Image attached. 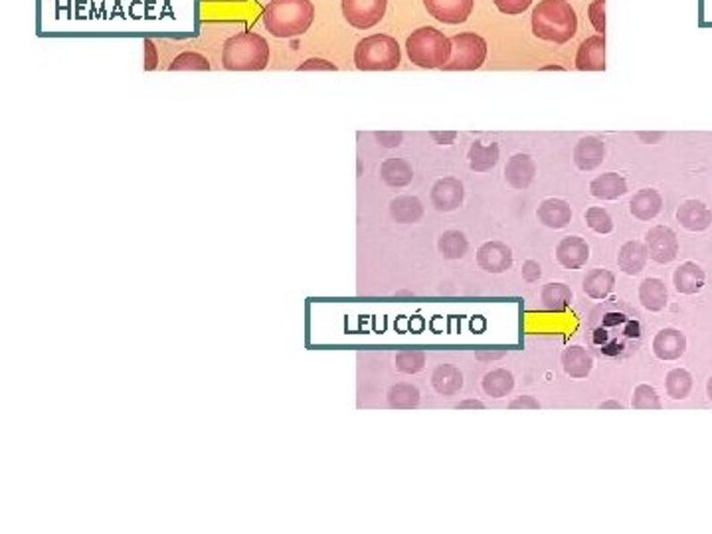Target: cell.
Segmentation results:
<instances>
[{
	"instance_id": "6da1fadb",
	"label": "cell",
	"mask_w": 712,
	"mask_h": 534,
	"mask_svg": "<svg viewBox=\"0 0 712 534\" xmlns=\"http://www.w3.org/2000/svg\"><path fill=\"white\" fill-rule=\"evenodd\" d=\"M586 339L602 359H625L640 349L641 321L625 303L602 301L588 317Z\"/></svg>"
},
{
	"instance_id": "7a4b0ae2",
	"label": "cell",
	"mask_w": 712,
	"mask_h": 534,
	"mask_svg": "<svg viewBox=\"0 0 712 534\" xmlns=\"http://www.w3.org/2000/svg\"><path fill=\"white\" fill-rule=\"evenodd\" d=\"M264 26L275 38L303 36L315 21L311 0H269L264 8Z\"/></svg>"
},
{
	"instance_id": "3957f363",
	"label": "cell",
	"mask_w": 712,
	"mask_h": 534,
	"mask_svg": "<svg viewBox=\"0 0 712 534\" xmlns=\"http://www.w3.org/2000/svg\"><path fill=\"white\" fill-rule=\"evenodd\" d=\"M532 32L537 38L566 44L578 32V18L568 0H540L532 11Z\"/></svg>"
},
{
	"instance_id": "277c9868",
	"label": "cell",
	"mask_w": 712,
	"mask_h": 534,
	"mask_svg": "<svg viewBox=\"0 0 712 534\" xmlns=\"http://www.w3.org/2000/svg\"><path fill=\"white\" fill-rule=\"evenodd\" d=\"M269 64V44L258 32H242L224 42L222 65L230 72H261Z\"/></svg>"
},
{
	"instance_id": "5b68a950",
	"label": "cell",
	"mask_w": 712,
	"mask_h": 534,
	"mask_svg": "<svg viewBox=\"0 0 712 534\" xmlns=\"http://www.w3.org/2000/svg\"><path fill=\"white\" fill-rule=\"evenodd\" d=\"M406 52L410 62L418 68H444L452 60V38L434 26H421L408 36Z\"/></svg>"
},
{
	"instance_id": "8992f818",
	"label": "cell",
	"mask_w": 712,
	"mask_h": 534,
	"mask_svg": "<svg viewBox=\"0 0 712 534\" xmlns=\"http://www.w3.org/2000/svg\"><path fill=\"white\" fill-rule=\"evenodd\" d=\"M400 62V46L388 34L367 36L354 48V65L362 72H390L396 70Z\"/></svg>"
},
{
	"instance_id": "52a82bcc",
	"label": "cell",
	"mask_w": 712,
	"mask_h": 534,
	"mask_svg": "<svg viewBox=\"0 0 712 534\" xmlns=\"http://www.w3.org/2000/svg\"><path fill=\"white\" fill-rule=\"evenodd\" d=\"M487 60V42L475 32H459L452 36V60L442 70L471 72L479 70Z\"/></svg>"
},
{
	"instance_id": "ba28073f",
	"label": "cell",
	"mask_w": 712,
	"mask_h": 534,
	"mask_svg": "<svg viewBox=\"0 0 712 534\" xmlns=\"http://www.w3.org/2000/svg\"><path fill=\"white\" fill-rule=\"evenodd\" d=\"M388 0H343V16L352 28L369 30L386 14Z\"/></svg>"
},
{
	"instance_id": "9c48e42d",
	"label": "cell",
	"mask_w": 712,
	"mask_h": 534,
	"mask_svg": "<svg viewBox=\"0 0 712 534\" xmlns=\"http://www.w3.org/2000/svg\"><path fill=\"white\" fill-rule=\"evenodd\" d=\"M645 246L655 264L667 266L679 256V240L667 226H655L645 233Z\"/></svg>"
},
{
	"instance_id": "30bf717a",
	"label": "cell",
	"mask_w": 712,
	"mask_h": 534,
	"mask_svg": "<svg viewBox=\"0 0 712 534\" xmlns=\"http://www.w3.org/2000/svg\"><path fill=\"white\" fill-rule=\"evenodd\" d=\"M426 11L444 24H463L473 13L475 0H424Z\"/></svg>"
},
{
	"instance_id": "8fae6325",
	"label": "cell",
	"mask_w": 712,
	"mask_h": 534,
	"mask_svg": "<svg viewBox=\"0 0 712 534\" xmlns=\"http://www.w3.org/2000/svg\"><path fill=\"white\" fill-rule=\"evenodd\" d=\"M477 264L487 274H504L513 266V250L503 242H487L477 251Z\"/></svg>"
},
{
	"instance_id": "7c38bea8",
	"label": "cell",
	"mask_w": 712,
	"mask_h": 534,
	"mask_svg": "<svg viewBox=\"0 0 712 534\" xmlns=\"http://www.w3.org/2000/svg\"><path fill=\"white\" fill-rule=\"evenodd\" d=\"M465 191L462 181L453 176L439 178L432 189V204L439 212H453L463 204Z\"/></svg>"
},
{
	"instance_id": "4fadbf2b",
	"label": "cell",
	"mask_w": 712,
	"mask_h": 534,
	"mask_svg": "<svg viewBox=\"0 0 712 534\" xmlns=\"http://www.w3.org/2000/svg\"><path fill=\"white\" fill-rule=\"evenodd\" d=\"M576 68L582 72L606 70V40L602 34L589 36V38L580 44L576 54Z\"/></svg>"
},
{
	"instance_id": "5bb4252c",
	"label": "cell",
	"mask_w": 712,
	"mask_h": 534,
	"mask_svg": "<svg viewBox=\"0 0 712 534\" xmlns=\"http://www.w3.org/2000/svg\"><path fill=\"white\" fill-rule=\"evenodd\" d=\"M653 352L659 360H679L687 352V336L679 329H661L653 339Z\"/></svg>"
},
{
	"instance_id": "9a60e30c",
	"label": "cell",
	"mask_w": 712,
	"mask_h": 534,
	"mask_svg": "<svg viewBox=\"0 0 712 534\" xmlns=\"http://www.w3.org/2000/svg\"><path fill=\"white\" fill-rule=\"evenodd\" d=\"M556 259L564 269H580L589 259V246L584 238L566 236L558 242Z\"/></svg>"
},
{
	"instance_id": "2e32d148",
	"label": "cell",
	"mask_w": 712,
	"mask_h": 534,
	"mask_svg": "<svg viewBox=\"0 0 712 534\" xmlns=\"http://www.w3.org/2000/svg\"><path fill=\"white\" fill-rule=\"evenodd\" d=\"M534 176H537V165H534L530 155L524 153L513 155L507 161V166H504V181L517 191L529 189L534 181Z\"/></svg>"
},
{
	"instance_id": "e0dca14e",
	"label": "cell",
	"mask_w": 712,
	"mask_h": 534,
	"mask_svg": "<svg viewBox=\"0 0 712 534\" xmlns=\"http://www.w3.org/2000/svg\"><path fill=\"white\" fill-rule=\"evenodd\" d=\"M677 220L689 232H705L712 224V210L700 200H685L679 206Z\"/></svg>"
},
{
	"instance_id": "ac0fdd59",
	"label": "cell",
	"mask_w": 712,
	"mask_h": 534,
	"mask_svg": "<svg viewBox=\"0 0 712 534\" xmlns=\"http://www.w3.org/2000/svg\"><path fill=\"white\" fill-rule=\"evenodd\" d=\"M707 281V274L695 261H685L673 274V285L682 295H697L702 292Z\"/></svg>"
},
{
	"instance_id": "d6986e66",
	"label": "cell",
	"mask_w": 712,
	"mask_h": 534,
	"mask_svg": "<svg viewBox=\"0 0 712 534\" xmlns=\"http://www.w3.org/2000/svg\"><path fill=\"white\" fill-rule=\"evenodd\" d=\"M537 218L542 226L552 230H562L572 222V208L570 204L562 199H548L538 206Z\"/></svg>"
},
{
	"instance_id": "ffe728a7",
	"label": "cell",
	"mask_w": 712,
	"mask_h": 534,
	"mask_svg": "<svg viewBox=\"0 0 712 534\" xmlns=\"http://www.w3.org/2000/svg\"><path fill=\"white\" fill-rule=\"evenodd\" d=\"M562 369L570 378L582 380L594 369V356L584 346H568L562 352Z\"/></svg>"
},
{
	"instance_id": "44dd1931",
	"label": "cell",
	"mask_w": 712,
	"mask_h": 534,
	"mask_svg": "<svg viewBox=\"0 0 712 534\" xmlns=\"http://www.w3.org/2000/svg\"><path fill=\"white\" fill-rule=\"evenodd\" d=\"M606 148L598 137L580 139L574 147V163L580 171H594L604 163Z\"/></svg>"
},
{
	"instance_id": "7402d4cb",
	"label": "cell",
	"mask_w": 712,
	"mask_h": 534,
	"mask_svg": "<svg viewBox=\"0 0 712 534\" xmlns=\"http://www.w3.org/2000/svg\"><path fill=\"white\" fill-rule=\"evenodd\" d=\"M648 259H649L648 246L641 242L633 240V242H627L622 246L620 254H617V266H620L623 274L637 275V274H641L645 266H648Z\"/></svg>"
},
{
	"instance_id": "603a6c76",
	"label": "cell",
	"mask_w": 712,
	"mask_h": 534,
	"mask_svg": "<svg viewBox=\"0 0 712 534\" xmlns=\"http://www.w3.org/2000/svg\"><path fill=\"white\" fill-rule=\"evenodd\" d=\"M661 210H663V199L655 189H643L640 192H635L630 202V212L633 214V218L641 222H649L653 218H657Z\"/></svg>"
},
{
	"instance_id": "cb8c5ba5",
	"label": "cell",
	"mask_w": 712,
	"mask_h": 534,
	"mask_svg": "<svg viewBox=\"0 0 712 534\" xmlns=\"http://www.w3.org/2000/svg\"><path fill=\"white\" fill-rule=\"evenodd\" d=\"M589 194L599 200H617L627 194V182L622 174L606 173L589 182Z\"/></svg>"
},
{
	"instance_id": "d4e9b609",
	"label": "cell",
	"mask_w": 712,
	"mask_h": 534,
	"mask_svg": "<svg viewBox=\"0 0 712 534\" xmlns=\"http://www.w3.org/2000/svg\"><path fill=\"white\" fill-rule=\"evenodd\" d=\"M432 384L439 396L452 398L463 388V374L453 364H439L432 374Z\"/></svg>"
},
{
	"instance_id": "484cf974",
	"label": "cell",
	"mask_w": 712,
	"mask_h": 534,
	"mask_svg": "<svg viewBox=\"0 0 712 534\" xmlns=\"http://www.w3.org/2000/svg\"><path fill=\"white\" fill-rule=\"evenodd\" d=\"M640 301L651 313L663 311V309L667 307V301H669L667 285H665L663 281L657 279V277L645 279L643 284L640 285Z\"/></svg>"
},
{
	"instance_id": "4316f807",
	"label": "cell",
	"mask_w": 712,
	"mask_h": 534,
	"mask_svg": "<svg viewBox=\"0 0 712 534\" xmlns=\"http://www.w3.org/2000/svg\"><path fill=\"white\" fill-rule=\"evenodd\" d=\"M615 287V275L610 269H592L584 277V292L596 301H604L612 295Z\"/></svg>"
},
{
	"instance_id": "83f0119b",
	"label": "cell",
	"mask_w": 712,
	"mask_h": 534,
	"mask_svg": "<svg viewBox=\"0 0 712 534\" xmlns=\"http://www.w3.org/2000/svg\"><path fill=\"white\" fill-rule=\"evenodd\" d=\"M540 301L550 313H562L572 305L574 293L566 284H548L542 287Z\"/></svg>"
},
{
	"instance_id": "f1b7e54d",
	"label": "cell",
	"mask_w": 712,
	"mask_h": 534,
	"mask_svg": "<svg viewBox=\"0 0 712 534\" xmlns=\"http://www.w3.org/2000/svg\"><path fill=\"white\" fill-rule=\"evenodd\" d=\"M499 163V145L475 140L470 148V166L475 173H487Z\"/></svg>"
},
{
	"instance_id": "f546056e",
	"label": "cell",
	"mask_w": 712,
	"mask_h": 534,
	"mask_svg": "<svg viewBox=\"0 0 712 534\" xmlns=\"http://www.w3.org/2000/svg\"><path fill=\"white\" fill-rule=\"evenodd\" d=\"M380 174L382 181L388 186H394V189L410 184L411 178H414V171H411V165L406 158H388V161H384Z\"/></svg>"
},
{
	"instance_id": "4dcf8cb0",
	"label": "cell",
	"mask_w": 712,
	"mask_h": 534,
	"mask_svg": "<svg viewBox=\"0 0 712 534\" xmlns=\"http://www.w3.org/2000/svg\"><path fill=\"white\" fill-rule=\"evenodd\" d=\"M390 214L400 224H416L424 216V206L416 196H398L390 202Z\"/></svg>"
},
{
	"instance_id": "1f68e13d",
	"label": "cell",
	"mask_w": 712,
	"mask_h": 534,
	"mask_svg": "<svg viewBox=\"0 0 712 534\" xmlns=\"http://www.w3.org/2000/svg\"><path fill=\"white\" fill-rule=\"evenodd\" d=\"M513 388H514L513 372L504 369L491 370L483 377V390L485 394L491 398H504L507 394H511Z\"/></svg>"
},
{
	"instance_id": "d6a6232c",
	"label": "cell",
	"mask_w": 712,
	"mask_h": 534,
	"mask_svg": "<svg viewBox=\"0 0 712 534\" xmlns=\"http://www.w3.org/2000/svg\"><path fill=\"white\" fill-rule=\"evenodd\" d=\"M439 254L445 259H462L465 258L467 250H470V242H467L465 233L459 230H447L442 233V238L437 242Z\"/></svg>"
},
{
	"instance_id": "836d02e7",
	"label": "cell",
	"mask_w": 712,
	"mask_h": 534,
	"mask_svg": "<svg viewBox=\"0 0 712 534\" xmlns=\"http://www.w3.org/2000/svg\"><path fill=\"white\" fill-rule=\"evenodd\" d=\"M665 390H667L669 398L673 400H685L689 398L692 390V377L685 369H673L667 378H665Z\"/></svg>"
},
{
	"instance_id": "e575fe53",
	"label": "cell",
	"mask_w": 712,
	"mask_h": 534,
	"mask_svg": "<svg viewBox=\"0 0 712 534\" xmlns=\"http://www.w3.org/2000/svg\"><path fill=\"white\" fill-rule=\"evenodd\" d=\"M388 404L398 410H410L420 404V390L411 384H396L388 392Z\"/></svg>"
},
{
	"instance_id": "d590c367",
	"label": "cell",
	"mask_w": 712,
	"mask_h": 534,
	"mask_svg": "<svg viewBox=\"0 0 712 534\" xmlns=\"http://www.w3.org/2000/svg\"><path fill=\"white\" fill-rule=\"evenodd\" d=\"M212 68L210 60L206 55L199 52H182L178 54L173 60V64L168 65L171 72H186V70H199V72H208Z\"/></svg>"
},
{
	"instance_id": "8d00e7d4",
	"label": "cell",
	"mask_w": 712,
	"mask_h": 534,
	"mask_svg": "<svg viewBox=\"0 0 712 534\" xmlns=\"http://www.w3.org/2000/svg\"><path fill=\"white\" fill-rule=\"evenodd\" d=\"M631 406L635 410H661V398L657 394V390L649 386V384H640V386L633 390Z\"/></svg>"
},
{
	"instance_id": "74e56055",
	"label": "cell",
	"mask_w": 712,
	"mask_h": 534,
	"mask_svg": "<svg viewBox=\"0 0 712 534\" xmlns=\"http://www.w3.org/2000/svg\"><path fill=\"white\" fill-rule=\"evenodd\" d=\"M396 369L404 374H416L426 367V354L421 351H400L396 354Z\"/></svg>"
},
{
	"instance_id": "f35d334b",
	"label": "cell",
	"mask_w": 712,
	"mask_h": 534,
	"mask_svg": "<svg viewBox=\"0 0 712 534\" xmlns=\"http://www.w3.org/2000/svg\"><path fill=\"white\" fill-rule=\"evenodd\" d=\"M586 224L589 230H594L596 233H610L614 230V220L606 208H599V206H592V208L586 210Z\"/></svg>"
},
{
	"instance_id": "ab89813d",
	"label": "cell",
	"mask_w": 712,
	"mask_h": 534,
	"mask_svg": "<svg viewBox=\"0 0 712 534\" xmlns=\"http://www.w3.org/2000/svg\"><path fill=\"white\" fill-rule=\"evenodd\" d=\"M588 18L589 24L594 26V30L598 34L606 32V0H592V4L588 8Z\"/></svg>"
},
{
	"instance_id": "60d3db41",
	"label": "cell",
	"mask_w": 712,
	"mask_h": 534,
	"mask_svg": "<svg viewBox=\"0 0 712 534\" xmlns=\"http://www.w3.org/2000/svg\"><path fill=\"white\" fill-rule=\"evenodd\" d=\"M495 6L499 8V13L507 16L522 14L532 4V0H493Z\"/></svg>"
},
{
	"instance_id": "b9f144b4",
	"label": "cell",
	"mask_w": 712,
	"mask_h": 534,
	"mask_svg": "<svg viewBox=\"0 0 712 534\" xmlns=\"http://www.w3.org/2000/svg\"><path fill=\"white\" fill-rule=\"evenodd\" d=\"M317 70L336 72V65L331 64V62H326V60H321V58H311V60L303 62V64L297 68V72H317Z\"/></svg>"
},
{
	"instance_id": "7bdbcfd3",
	"label": "cell",
	"mask_w": 712,
	"mask_h": 534,
	"mask_svg": "<svg viewBox=\"0 0 712 534\" xmlns=\"http://www.w3.org/2000/svg\"><path fill=\"white\" fill-rule=\"evenodd\" d=\"M521 274H522V279H524V281H529V284H534V281H538L540 275H542L540 264H538V261H534V259L524 261L522 269H521Z\"/></svg>"
},
{
	"instance_id": "ee69618b",
	"label": "cell",
	"mask_w": 712,
	"mask_h": 534,
	"mask_svg": "<svg viewBox=\"0 0 712 534\" xmlns=\"http://www.w3.org/2000/svg\"><path fill=\"white\" fill-rule=\"evenodd\" d=\"M143 46H145V70H155L157 68V64H158V52H157V48H155V42L153 40H143Z\"/></svg>"
},
{
	"instance_id": "f6af8a7d",
	"label": "cell",
	"mask_w": 712,
	"mask_h": 534,
	"mask_svg": "<svg viewBox=\"0 0 712 534\" xmlns=\"http://www.w3.org/2000/svg\"><path fill=\"white\" fill-rule=\"evenodd\" d=\"M509 408L511 410H538L540 402L534 396H519L511 402Z\"/></svg>"
},
{
	"instance_id": "bcb514c9",
	"label": "cell",
	"mask_w": 712,
	"mask_h": 534,
	"mask_svg": "<svg viewBox=\"0 0 712 534\" xmlns=\"http://www.w3.org/2000/svg\"><path fill=\"white\" fill-rule=\"evenodd\" d=\"M377 139L382 147L394 148L402 143V133H377Z\"/></svg>"
},
{
	"instance_id": "7dc6e473",
	"label": "cell",
	"mask_w": 712,
	"mask_h": 534,
	"mask_svg": "<svg viewBox=\"0 0 712 534\" xmlns=\"http://www.w3.org/2000/svg\"><path fill=\"white\" fill-rule=\"evenodd\" d=\"M432 137L437 140L439 145H452L453 140H455V137H457V133H432Z\"/></svg>"
},
{
	"instance_id": "c3c4849f",
	"label": "cell",
	"mask_w": 712,
	"mask_h": 534,
	"mask_svg": "<svg viewBox=\"0 0 712 534\" xmlns=\"http://www.w3.org/2000/svg\"><path fill=\"white\" fill-rule=\"evenodd\" d=\"M459 410H467V408H477V410H485V404L479 400H465V402H459L457 404Z\"/></svg>"
},
{
	"instance_id": "681fc988",
	"label": "cell",
	"mask_w": 712,
	"mask_h": 534,
	"mask_svg": "<svg viewBox=\"0 0 712 534\" xmlns=\"http://www.w3.org/2000/svg\"><path fill=\"white\" fill-rule=\"evenodd\" d=\"M640 139H643V140H648V143H657V140H661L663 139V133H640Z\"/></svg>"
},
{
	"instance_id": "f907efd6",
	"label": "cell",
	"mask_w": 712,
	"mask_h": 534,
	"mask_svg": "<svg viewBox=\"0 0 712 534\" xmlns=\"http://www.w3.org/2000/svg\"><path fill=\"white\" fill-rule=\"evenodd\" d=\"M599 408H602V410H622L623 406L620 404V402L607 400V402H602V404H599Z\"/></svg>"
},
{
	"instance_id": "816d5d0a",
	"label": "cell",
	"mask_w": 712,
	"mask_h": 534,
	"mask_svg": "<svg viewBox=\"0 0 712 534\" xmlns=\"http://www.w3.org/2000/svg\"><path fill=\"white\" fill-rule=\"evenodd\" d=\"M542 72H564V68H562V65H545V68H540Z\"/></svg>"
},
{
	"instance_id": "f5cc1de1",
	"label": "cell",
	"mask_w": 712,
	"mask_h": 534,
	"mask_svg": "<svg viewBox=\"0 0 712 534\" xmlns=\"http://www.w3.org/2000/svg\"><path fill=\"white\" fill-rule=\"evenodd\" d=\"M707 396H708L710 402H712V377H710L708 382H707Z\"/></svg>"
}]
</instances>
